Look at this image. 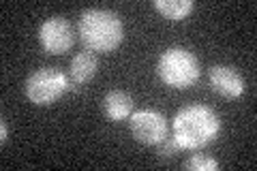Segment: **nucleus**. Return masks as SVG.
<instances>
[{"label":"nucleus","instance_id":"obj_6","mask_svg":"<svg viewBox=\"0 0 257 171\" xmlns=\"http://www.w3.org/2000/svg\"><path fill=\"white\" fill-rule=\"evenodd\" d=\"M128 128L135 141L144 145H157L167 137V118L159 109H138L128 116Z\"/></svg>","mask_w":257,"mask_h":171},{"label":"nucleus","instance_id":"obj_10","mask_svg":"<svg viewBox=\"0 0 257 171\" xmlns=\"http://www.w3.org/2000/svg\"><path fill=\"white\" fill-rule=\"evenodd\" d=\"M152 7H155L163 18L178 22V20H184L195 9V3H193V0H155Z\"/></svg>","mask_w":257,"mask_h":171},{"label":"nucleus","instance_id":"obj_7","mask_svg":"<svg viewBox=\"0 0 257 171\" xmlns=\"http://www.w3.org/2000/svg\"><path fill=\"white\" fill-rule=\"evenodd\" d=\"M208 79H210L212 90L225 96V99H238L244 92L242 75L229 64H212L208 71Z\"/></svg>","mask_w":257,"mask_h":171},{"label":"nucleus","instance_id":"obj_12","mask_svg":"<svg viewBox=\"0 0 257 171\" xmlns=\"http://www.w3.org/2000/svg\"><path fill=\"white\" fill-rule=\"evenodd\" d=\"M180 145H178V141L174 139V137H165V139H161L159 143H157V156H159V160H172V158H176V154H180Z\"/></svg>","mask_w":257,"mask_h":171},{"label":"nucleus","instance_id":"obj_11","mask_svg":"<svg viewBox=\"0 0 257 171\" xmlns=\"http://www.w3.org/2000/svg\"><path fill=\"white\" fill-rule=\"evenodd\" d=\"M182 167L189 171H216L221 165H219V160L208 156V154H191L189 158H184Z\"/></svg>","mask_w":257,"mask_h":171},{"label":"nucleus","instance_id":"obj_13","mask_svg":"<svg viewBox=\"0 0 257 171\" xmlns=\"http://www.w3.org/2000/svg\"><path fill=\"white\" fill-rule=\"evenodd\" d=\"M7 139H9V128H7V120H3V124H0V143H7Z\"/></svg>","mask_w":257,"mask_h":171},{"label":"nucleus","instance_id":"obj_9","mask_svg":"<svg viewBox=\"0 0 257 171\" xmlns=\"http://www.w3.org/2000/svg\"><path fill=\"white\" fill-rule=\"evenodd\" d=\"M96 71H99V60L92 52H79L77 56H73L71 60V69H69V84L71 88H79L84 86L86 81H90Z\"/></svg>","mask_w":257,"mask_h":171},{"label":"nucleus","instance_id":"obj_8","mask_svg":"<svg viewBox=\"0 0 257 171\" xmlns=\"http://www.w3.org/2000/svg\"><path fill=\"white\" fill-rule=\"evenodd\" d=\"M101 109L111 122L126 120L133 113V96L124 90H109L101 101Z\"/></svg>","mask_w":257,"mask_h":171},{"label":"nucleus","instance_id":"obj_2","mask_svg":"<svg viewBox=\"0 0 257 171\" xmlns=\"http://www.w3.org/2000/svg\"><path fill=\"white\" fill-rule=\"evenodd\" d=\"M79 41L90 52H114L122 43L124 26L120 15L109 9H86L77 22Z\"/></svg>","mask_w":257,"mask_h":171},{"label":"nucleus","instance_id":"obj_4","mask_svg":"<svg viewBox=\"0 0 257 171\" xmlns=\"http://www.w3.org/2000/svg\"><path fill=\"white\" fill-rule=\"evenodd\" d=\"M69 88V77L56 67H41L32 71L24 81V94L35 105H52Z\"/></svg>","mask_w":257,"mask_h":171},{"label":"nucleus","instance_id":"obj_3","mask_svg":"<svg viewBox=\"0 0 257 171\" xmlns=\"http://www.w3.org/2000/svg\"><path fill=\"white\" fill-rule=\"evenodd\" d=\"M199 73H202V67H199L197 56L189 52L187 47H167L157 60L159 79L176 90L193 86L199 79Z\"/></svg>","mask_w":257,"mask_h":171},{"label":"nucleus","instance_id":"obj_5","mask_svg":"<svg viewBox=\"0 0 257 171\" xmlns=\"http://www.w3.org/2000/svg\"><path fill=\"white\" fill-rule=\"evenodd\" d=\"M73 43H75V30L67 18L52 15V18L41 22V26H39V45L43 47V52L58 56L69 52Z\"/></svg>","mask_w":257,"mask_h":171},{"label":"nucleus","instance_id":"obj_1","mask_svg":"<svg viewBox=\"0 0 257 171\" xmlns=\"http://www.w3.org/2000/svg\"><path fill=\"white\" fill-rule=\"evenodd\" d=\"M174 139L182 150H197L212 143L221 131V118L204 103H191L176 111L172 120Z\"/></svg>","mask_w":257,"mask_h":171}]
</instances>
